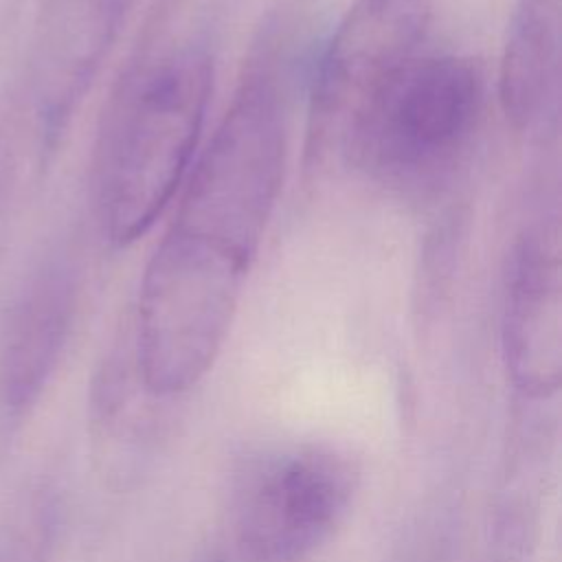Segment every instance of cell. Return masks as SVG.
<instances>
[{
	"instance_id": "cell-7",
	"label": "cell",
	"mask_w": 562,
	"mask_h": 562,
	"mask_svg": "<svg viewBox=\"0 0 562 562\" xmlns=\"http://www.w3.org/2000/svg\"><path fill=\"white\" fill-rule=\"evenodd\" d=\"M560 0H516L501 57L498 99L514 130L542 121L555 101Z\"/></svg>"
},
{
	"instance_id": "cell-6",
	"label": "cell",
	"mask_w": 562,
	"mask_h": 562,
	"mask_svg": "<svg viewBox=\"0 0 562 562\" xmlns=\"http://www.w3.org/2000/svg\"><path fill=\"white\" fill-rule=\"evenodd\" d=\"M75 274L64 263L40 270L13 303L0 336V406L24 413L48 382L75 312Z\"/></svg>"
},
{
	"instance_id": "cell-4",
	"label": "cell",
	"mask_w": 562,
	"mask_h": 562,
	"mask_svg": "<svg viewBox=\"0 0 562 562\" xmlns=\"http://www.w3.org/2000/svg\"><path fill=\"white\" fill-rule=\"evenodd\" d=\"M432 0H353L318 61L307 156L340 151L349 127L384 81L419 53Z\"/></svg>"
},
{
	"instance_id": "cell-5",
	"label": "cell",
	"mask_w": 562,
	"mask_h": 562,
	"mask_svg": "<svg viewBox=\"0 0 562 562\" xmlns=\"http://www.w3.org/2000/svg\"><path fill=\"white\" fill-rule=\"evenodd\" d=\"M501 347L518 393L547 400L562 384V261L555 217L527 226L505 274Z\"/></svg>"
},
{
	"instance_id": "cell-9",
	"label": "cell",
	"mask_w": 562,
	"mask_h": 562,
	"mask_svg": "<svg viewBox=\"0 0 562 562\" xmlns=\"http://www.w3.org/2000/svg\"><path fill=\"white\" fill-rule=\"evenodd\" d=\"M209 562H222V560H209Z\"/></svg>"
},
{
	"instance_id": "cell-8",
	"label": "cell",
	"mask_w": 562,
	"mask_h": 562,
	"mask_svg": "<svg viewBox=\"0 0 562 562\" xmlns=\"http://www.w3.org/2000/svg\"><path fill=\"white\" fill-rule=\"evenodd\" d=\"M53 540V505L31 490L0 518V562H46Z\"/></svg>"
},
{
	"instance_id": "cell-1",
	"label": "cell",
	"mask_w": 562,
	"mask_h": 562,
	"mask_svg": "<svg viewBox=\"0 0 562 562\" xmlns=\"http://www.w3.org/2000/svg\"><path fill=\"white\" fill-rule=\"evenodd\" d=\"M213 90V64L180 48L130 75L105 116L97 160V204L105 237L130 246L169 206L189 176Z\"/></svg>"
},
{
	"instance_id": "cell-2",
	"label": "cell",
	"mask_w": 562,
	"mask_h": 562,
	"mask_svg": "<svg viewBox=\"0 0 562 562\" xmlns=\"http://www.w3.org/2000/svg\"><path fill=\"white\" fill-rule=\"evenodd\" d=\"M481 103L483 79L470 59L417 53L360 110L340 154L386 182H419L465 147Z\"/></svg>"
},
{
	"instance_id": "cell-3",
	"label": "cell",
	"mask_w": 562,
	"mask_h": 562,
	"mask_svg": "<svg viewBox=\"0 0 562 562\" xmlns=\"http://www.w3.org/2000/svg\"><path fill=\"white\" fill-rule=\"evenodd\" d=\"M358 472L323 446L255 459L235 490V529L248 562H305L349 512Z\"/></svg>"
}]
</instances>
